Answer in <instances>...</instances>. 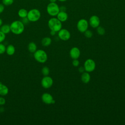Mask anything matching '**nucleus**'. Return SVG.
<instances>
[{
    "instance_id": "16",
    "label": "nucleus",
    "mask_w": 125,
    "mask_h": 125,
    "mask_svg": "<svg viewBox=\"0 0 125 125\" xmlns=\"http://www.w3.org/2000/svg\"><path fill=\"white\" fill-rule=\"evenodd\" d=\"M81 80L84 83H87L90 80V76L88 72H83L81 76Z\"/></svg>"
},
{
    "instance_id": "1",
    "label": "nucleus",
    "mask_w": 125,
    "mask_h": 125,
    "mask_svg": "<svg viewBox=\"0 0 125 125\" xmlns=\"http://www.w3.org/2000/svg\"><path fill=\"white\" fill-rule=\"evenodd\" d=\"M11 32L15 35H20L24 30V24L21 21H13L10 24Z\"/></svg>"
},
{
    "instance_id": "14",
    "label": "nucleus",
    "mask_w": 125,
    "mask_h": 125,
    "mask_svg": "<svg viewBox=\"0 0 125 125\" xmlns=\"http://www.w3.org/2000/svg\"><path fill=\"white\" fill-rule=\"evenodd\" d=\"M9 92V89L8 87L4 84L0 83V95L1 96H6Z\"/></svg>"
},
{
    "instance_id": "12",
    "label": "nucleus",
    "mask_w": 125,
    "mask_h": 125,
    "mask_svg": "<svg viewBox=\"0 0 125 125\" xmlns=\"http://www.w3.org/2000/svg\"><path fill=\"white\" fill-rule=\"evenodd\" d=\"M69 54L72 59H77L79 58L81 52L80 49L78 47H74L71 49Z\"/></svg>"
},
{
    "instance_id": "4",
    "label": "nucleus",
    "mask_w": 125,
    "mask_h": 125,
    "mask_svg": "<svg viewBox=\"0 0 125 125\" xmlns=\"http://www.w3.org/2000/svg\"><path fill=\"white\" fill-rule=\"evenodd\" d=\"M41 17V13L39 10L36 8L30 9L28 11L27 18L31 22H36L39 21Z\"/></svg>"
},
{
    "instance_id": "29",
    "label": "nucleus",
    "mask_w": 125,
    "mask_h": 125,
    "mask_svg": "<svg viewBox=\"0 0 125 125\" xmlns=\"http://www.w3.org/2000/svg\"><path fill=\"white\" fill-rule=\"evenodd\" d=\"M5 103H6L5 99L2 97H0V105H3L5 104Z\"/></svg>"
},
{
    "instance_id": "27",
    "label": "nucleus",
    "mask_w": 125,
    "mask_h": 125,
    "mask_svg": "<svg viewBox=\"0 0 125 125\" xmlns=\"http://www.w3.org/2000/svg\"><path fill=\"white\" fill-rule=\"evenodd\" d=\"M79 64H80L79 61L77 59H73V60L72 61V64L74 66L77 67V66H79Z\"/></svg>"
},
{
    "instance_id": "2",
    "label": "nucleus",
    "mask_w": 125,
    "mask_h": 125,
    "mask_svg": "<svg viewBox=\"0 0 125 125\" xmlns=\"http://www.w3.org/2000/svg\"><path fill=\"white\" fill-rule=\"evenodd\" d=\"M48 26L51 30L58 32L62 29V22L56 18H52L48 21Z\"/></svg>"
},
{
    "instance_id": "35",
    "label": "nucleus",
    "mask_w": 125,
    "mask_h": 125,
    "mask_svg": "<svg viewBox=\"0 0 125 125\" xmlns=\"http://www.w3.org/2000/svg\"><path fill=\"white\" fill-rule=\"evenodd\" d=\"M57 0H49L50 2H56Z\"/></svg>"
},
{
    "instance_id": "13",
    "label": "nucleus",
    "mask_w": 125,
    "mask_h": 125,
    "mask_svg": "<svg viewBox=\"0 0 125 125\" xmlns=\"http://www.w3.org/2000/svg\"><path fill=\"white\" fill-rule=\"evenodd\" d=\"M57 18L61 22H64L67 20L68 15L64 11H60L57 14Z\"/></svg>"
},
{
    "instance_id": "36",
    "label": "nucleus",
    "mask_w": 125,
    "mask_h": 125,
    "mask_svg": "<svg viewBox=\"0 0 125 125\" xmlns=\"http://www.w3.org/2000/svg\"><path fill=\"white\" fill-rule=\"evenodd\" d=\"M59 0L60 1H62V2H63V1H66L67 0Z\"/></svg>"
},
{
    "instance_id": "15",
    "label": "nucleus",
    "mask_w": 125,
    "mask_h": 125,
    "mask_svg": "<svg viewBox=\"0 0 125 125\" xmlns=\"http://www.w3.org/2000/svg\"><path fill=\"white\" fill-rule=\"evenodd\" d=\"M5 52L9 56H12L15 53V47L12 44H9L6 47Z\"/></svg>"
},
{
    "instance_id": "22",
    "label": "nucleus",
    "mask_w": 125,
    "mask_h": 125,
    "mask_svg": "<svg viewBox=\"0 0 125 125\" xmlns=\"http://www.w3.org/2000/svg\"><path fill=\"white\" fill-rule=\"evenodd\" d=\"M97 32L100 35H104L105 33V29L102 26H99L97 27Z\"/></svg>"
},
{
    "instance_id": "31",
    "label": "nucleus",
    "mask_w": 125,
    "mask_h": 125,
    "mask_svg": "<svg viewBox=\"0 0 125 125\" xmlns=\"http://www.w3.org/2000/svg\"><path fill=\"white\" fill-rule=\"evenodd\" d=\"M85 69H84V67H83V66H81L79 68V71L81 73H83L84 72Z\"/></svg>"
},
{
    "instance_id": "11",
    "label": "nucleus",
    "mask_w": 125,
    "mask_h": 125,
    "mask_svg": "<svg viewBox=\"0 0 125 125\" xmlns=\"http://www.w3.org/2000/svg\"><path fill=\"white\" fill-rule=\"evenodd\" d=\"M89 23L90 26L94 28H97L100 25V20L99 18L96 15L92 16L89 20Z\"/></svg>"
},
{
    "instance_id": "6",
    "label": "nucleus",
    "mask_w": 125,
    "mask_h": 125,
    "mask_svg": "<svg viewBox=\"0 0 125 125\" xmlns=\"http://www.w3.org/2000/svg\"><path fill=\"white\" fill-rule=\"evenodd\" d=\"M83 67L84 68L85 71L87 72H91L95 70L96 67V64L93 60L88 59L85 61Z\"/></svg>"
},
{
    "instance_id": "23",
    "label": "nucleus",
    "mask_w": 125,
    "mask_h": 125,
    "mask_svg": "<svg viewBox=\"0 0 125 125\" xmlns=\"http://www.w3.org/2000/svg\"><path fill=\"white\" fill-rule=\"evenodd\" d=\"M14 0H2V3L4 6H9L14 3Z\"/></svg>"
},
{
    "instance_id": "28",
    "label": "nucleus",
    "mask_w": 125,
    "mask_h": 125,
    "mask_svg": "<svg viewBox=\"0 0 125 125\" xmlns=\"http://www.w3.org/2000/svg\"><path fill=\"white\" fill-rule=\"evenodd\" d=\"M21 22L25 25V24H27L29 23V21L28 20V19H27V17H25V18H22L21 19Z\"/></svg>"
},
{
    "instance_id": "5",
    "label": "nucleus",
    "mask_w": 125,
    "mask_h": 125,
    "mask_svg": "<svg viewBox=\"0 0 125 125\" xmlns=\"http://www.w3.org/2000/svg\"><path fill=\"white\" fill-rule=\"evenodd\" d=\"M47 13L51 16L55 17L60 11V8L56 2H50L46 7Z\"/></svg>"
},
{
    "instance_id": "3",
    "label": "nucleus",
    "mask_w": 125,
    "mask_h": 125,
    "mask_svg": "<svg viewBox=\"0 0 125 125\" xmlns=\"http://www.w3.org/2000/svg\"><path fill=\"white\" fill-rule=\"evenodd\" d=\"M34 59L40 63H44L47 60V55L45 51L42 49L37 50L33 54Z\"/></svg>"
},
{
    "instance_id": "24",
    "label": "nucleus",
    "mask_w": 125,
    "mask_h": 125,
    "mask_svg": "<svg viewBox=\"0 0 125 125\" xmlns=\"http://www.w3.org/2000/svg\"><path fill=\"white\" fill-rule=\"evenodd\" d=\"M84 36L87 38H90L92 37V35H93V34H92V32L89 30H86L84 32Z\"/></svg>"
},
{
    "instance_id": "21",
    "label": "nucleus",
    "mask_w": 125,
    "mask_h": 125,
    "mask_svg": "<svg viewBox=\"0 0 125 125\" xmlns=\"http://www.w3.org/2000/svg\"><path fill=\"white\" fill-rule=\"evenodd\" d=\"M49 72H50L49 69L47 66H44L42 69V73L44 76H48L49 75Z\"/></svg>"
},
{
    "instance_id": "26",
    "label": "nucleus",
    "mask_w": 125,
    "mask_h": 125,
    "mask_svg": "<svg viewBox=\"0 0 125 125\" xmlns=\"http://www.w3.org/2000/svg\"><path fill=\"white\" fill-rule=\"evenodd\" d=\"M5 34L1 31H0V43H1L5 40Z\"/></svg>"
},
{
    "instance_id": "32",
    "label": "nucleus",
    "mask_w": 125,
    "mask_h": 125,
    "mask_svg": "<svg viewBox=\"0 0 125 125\" xmlns=\"http://www.w3.org/2000/svg\"><path fill=\"white\" fill-rule=\"evenodd\" d=\"M56 31H53V30H51V31H50V35H52V36H54V35H55V34H56Z\"/></svg>"
},
{
    "instance_id": "33",
    "label": "nucleus",
    "mask_w": 125,
    "mask_h": 125,
    "mask_svg": "<svg viewBox=\"0 0 125 125\" xmlns=\"http://www.w3.org/2000/svg\"><path fill=\"white\" fill-rule=\"evenodd\" d=\"M4 111V108L3 107H0V112H2Z\"/></svg>"
},
{
    "instance_id": "25",
    "label": "nucleus",
    "mask_w": 125,
    "mask_h": 125,
    "mask_svg": "<svg viewBox=\"0 0 125 125\" xmlns=\"http://www.w3.org/2000/svg\"><path fill=\"white\" fill-rule=\"evenodd\" d=\"M6 51V46L3 43H0V54L4 53Z\"/></svg>"
},
{
    "instance_id": "17",
    "label": "nucleus",
    "mask_w": 125,
    "mask_h": 125,
    "mask_svg": "<svg viewBox=\"0 0 125 125\" xmlns=\"http://www.w3.org/2000/svg\"><path fill=\"white\" fill-rule=\"evenodd\" d=\"M51 42H52L51 39L48 37L42 38L41 41V43L42 45L45 47H47L50 45L51 43Z\"/></svg>"
},
{
    "instance_id": "37",
    "label": "nucleus",
    "mask_w": 125,
    "mask_h": 125,
    "mask_svg": "<svg viewBox=\"0 0 125 125\" xmlns=\"http://www.w3.org/2000/svg\"></svg>"
},
{
    "instance_id": "30",
    "label": "nucleus",
    "mask_w": 125,
    "mask_h": 125,
    "mask_svg": "<svg viewBox=\"0 0 125 125\" xmlns=\"http://www.w3.org/2000/svg\"><path fill=\"white\" fill-rule=\"evenodd\" d=\"M4 10V5L2 3H0V14L2 13Z\"/></svg>"
},
{
    "instance_id": "34",
    "label": "nucleus",
    "mask_w": 125,
    "mask_h": 125,
    "mask_svg": "<svg viewBox=\"0 0 125 125\" xmlns=\"http://www.w3.org/2000/svg\"><path fill=\"white\" fill-rule=\"evenodd\" d=\"M2 23H3L2 20L0 18V27L2 25Z\"/></svg>"
},
{
    "instance_id": "8",
    "label": "nucleus",
    "mask_w": 125,
    "mask_h": 125,
    "mask_svg": "<svg viewBox=\"0 0 125 125\" xmlns=\"http://www.w3.org/2000/svg\"><path fill=\"white\" fill-rule=\"evenodd\" d=\"M53 83V81L51 77L46 76H44L41 80V85L44 88L47 89L51 87Z\"/></svg>"
},
{
    "instance_id": "18",
    "label": "nucleus",
    "mask_w": 125,
    "mask_h": 125,
    "mask_svg": "<svg viewBox=\"0 0 125 125\" xmlns=\"http://www.w3.org/2000/svg\"><path fill=\"white\" fill-rule=\"evenodd\" d=\"M28 50L30 53H34L37 50V46L36 44L33 42L29 43L28 45Z\"/></svg>"
},
{
    "instance_id": "9",
    "label": "nucleus",
    "mask_w": 125,
    "mask_h": 125,
    "mask_svg": "<svg viewBox=\"0 0 125 125\" xmlns=\"http://www.w3.org/2000/svg\"><path fill=\"white\" fill-rule=\"evenodd\" d=\"M41 99L42 102L45 104H50L55 103V101L54 100L53 96L48 93H44L42 95Z\"/></svg>"
},
{
    "instance_id": "7",
    "label": "nucleus",
    "mask_w": 125,
    "mask_h": 125,
    "mask_svg": "<svg viewBox=\"0 0 125 125\" xmlns=\"http://www.w3.org/2000/svg\"><path fill=\"white\" fill-rule=\"evenodd\" d=\"M77 27L78 30L82 33H84L86 30L88 29V23L87 20L85 19L80 20L77 24Z\"/></svg>"
},
{
    "instance_id": "20",
    "label": "nucleus",
    "mask_w": 125,
    "mask_h": 125,
    "mask_svg": "<svg viewBox=\"0 0 125 125\" xmlns=\"http://www.w3.org/2000/svg\"><path fill=\"white\" fill-rule=\"evenodd\" d=\"M27 13H28L27 10L24 8H21L19 9L18 12V15L19 17L21 19L27 17Z\"/></svg>"
},
{
    "instance_id": "19",
    "label": "nucleus",
    "mask_w": 125,
    "mask_h": 125,
    "mask_svg": "<svg viewBox=\"0 0 125 125\" xmlns=\"http://www.w3.org/2000/svg\"><path fill=\"white\" fill-rule=\"evenodd\" d=\"M0 31L4 33L5 34L9 33L10 32H11L10 25L7 24H4L2 25L0 27Z\"/></svg>"
},
{
    "instance_id": "10",
    "label": "nucleus",
    "mask_w": 125,
    "mask_h": 125,
    "mask_svg": "<svg viewBox=\"0 0 125 125\" xmlns=\"http://www.w3.org/2000/svg\"><path fill=\"white\" fill-rule=\"evenodd\" d=\"M58 37L62 41H67L70 38V33L65 29H61L58 31Z\"/></svg>"
}]
</instances>
